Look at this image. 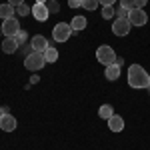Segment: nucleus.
<instances>
[{
  "label": "nucleus",
  "mask_w": 150,
  "mask_h": 150,
  "mask_svg": "<svg viewBox=\"0 0 150 150\" xmlns=\"http://www.w3.org/2000/svg\"><path fill=\"white\" fill-rule=\"evenodd\" d=\"M128 84H130L132 88H136V90L148 88L150 74L142 68L140 64H132V66H128Z\"/></svg>",
  "instance_id": "f257e3e1"
},
{
  "label": "nucleus",
  "mask_w": 150,
  "mask_h": 150,
  "mask_svg": "<svg viewBox=\"0 0 150 150\" xmlns=\"http://www.w3.org/2000/svg\"><path fill=\"white\" fill-rule=\"evenodd\" d=\"M44 64H46V60H44V54H42V52H30L28 56L24 58V68L30 70V72L42 70Z\"/></svg>",
  "instance_id": "f03ea898"
},
{
  "label": "nucleus",
  "mask_w": 150,
  "mask_h": 150,
  "mask_svg": "<svg viewBox=\"0 0 150 150\" xmlns=\"http://www.w3.org/2000/svg\"><path fill=\"white\" fill-rule=\"evenodd\" d=\"M96 60H98L100 64H104V66L114 64V62H116V52H114V48H110V46H106V44H102V46L96 50Z\"/></svg>",
  "instance_id": "7ed1b4c3"
},
{
  "label": "nucleus",
  "mask_w": 150,
  "mask_h": 150,
  "mask_svg": "<svg viewBox=\"0 0 150 150\" xmlns=\"http://www.w3.org/2000/svg\"><path fill=\"white\" fill-rule=\"evenodd\" d=\"M72 26L66 22H58L54 28H52V38L56 40V42H66V40H70V36H72Z\"/></svg>",
  "instance_id": "20e7f679"
},
{
  "label": "nucleus",
  "mask_w": 150,
  "mask_h": 150,
  "mask_svg": "<svg viewBox=\"0 0 150 150\" xmlns=\"http://www.w3.org/2000/svg\"><path fill=\"white\" fill-rule=\"evenodd\" d=\"M22 28H20V22H18V18H6V20H2V34L6 36V38H10V36H16L20 32Z\"/></svg>",
  "instance_id": "39448f33"
},
{
  "label": "nucleus",
  "mask_w": 150,
  "mask_h": 150,
  "mask_svg": "<svg viewBox=\"0 0 150 150\" xmlns=\"http://www.w3.org/2000/svg\"><path fill=\"white\" fill-rule=\"evenodd\" d=\"M128 22H130V26H144L148 22V14L144 12V8H134L128 14Z\"/></svg>",
  "instance_id": "423d86ee"
},
{
  "label": "nucleus",
  "mask_w": 150,
  "mask_h": 150,
  "mask_svg": "<svg viewBox=\"0 0 150 150\" xmlns=\"http://www.w3.org/2000/svg\"><path fill=\"white\" fill-rule=\"evenodd\" d=\"M130 22H128V18H116L114 22H112V32L114 36H126L130 32Z\"/></svg>",
  "instance_id": "0eeeda50"
},
{
  "label": "nucleus",
  "mask_w": 150,
  "mask_h": 150,
  "mask_svg": "<svg viewBox=\"0 0 150 150\" xmlns=\"http://www.w3.org/2000/svg\"><path fill=\"white\" fill-rule=\"evenodd\" d=\"M30 46H32V50H34V52H44L50 44H48L46 36L36 34V36H32V38H30Z\"/></svg>",
  "instance_id": "6e6552de"
},
{
  "label": "nucleus",
  "mask_w": 150,
  "mask_h": 150,
  "mask_svg": "<svg viewBox=\"0 0 150 150\" xmlns=\"http://www.w3.org/2000/svg\"><path fill=\"white\" fill-rule=\"evenodd\" d=\"M16 118L8 112V114H4L0 118V130H4V132H12V130H16Z\"/></svg>",
  "instance_id": "1a4fd4ad"
},
{
  "label": "nucleus",
  "mask_w": 150,
  "mask_h": 150,
  "mask_svg": "<svg viewBox=\"0 0 150 150\" xmlns=\"http://www.w3.org/2000/svg\"><path fill=\"white\" fill-rule=\"evenodd\" d=\"M32 16H34L38 22H44V20H48L50 12H48L46 4H34V6H32Z\"/></svg>",
  "instance_id": "9d476101"
},
{
  "label": "nucleus",
  "mask_w": 150,
  "mask_h": 150,
  "mask_svg": "<svg viewBox=\"0 0 150 150\" xmlns=\"http://www.w3.org/2000/svg\"><path fill=\"white\" fill-rule=\"evenodd\" d=\"M18 42H16V38L10 36V38H4V42H2V52L4 54H14L16 50H18Z\"/></svg>",
  "instance_id": "9b49d317"
},
{
  "label": "nucleus",
  "mask_w": 150,
  "mask_h": 150,
  "mask_svg": "<svg viewBox=\"0 0 150 150\" xmlns=\"http://www.w3.org/2000/svg\"><path fill=\"white\" fill-rule=\"evenodd\" d=\"M108 128H110L112 132H120V130H124V120H122V116L112 114L110 118H108Z\"/></svg>",
  "instance_id": "f8f14e48"
},
{
  "label": "nucleus",
  "mask_w": 150,
  "mask_h": 150,
  "mask_svg": "<svg viewBox=\"0 0 150 150\" xmlns=\"http://www.w3.org/2000/svg\"><path fill=\"white\" fill-rule=\"evenodd\" d=\"M104 76L108 78L110 82L118 80V76H120V66L118 64H110V66H106V72H104Z\"/></svg>",
  "instance_id": "ddd939ff"
},
{
  "label": "nucleus",
  "mask_w": 150,
  "mask_h": 150,
  "mask_svg": "<svg viewBox=\"0 0 150 150\" xmlns=\"http://www.w3.org/2000/svg\"><path fill=\"white\" fill-rule=\"evenodd\" d=\"M70 26H72V30H74V32H80V30H84V28H86V18H84V16H80V14H76V16L72 18Z\"/></svg>",
  "instance_id": "4468645a"
},
{
  "label": "nucleus",
  "mask_w": 150,
  "mask_h": 150,
  "mask_svg": "<svg viewBox=\"0 0 150 150\" xmlns=\"http://www.w3.org/2000/svg\"><path fill=\"white\" fill-rule=\"evenodd\" d=\"M14 14H16V8H14L12 4H8V2H6V4H0V18H2V20L12 18Z\"/></svg>",
  "instance_id": "2eb2a0df"
},
{
  "label": "nucleus",
  "mask_w": 150,
  "mask_h": 150,
  "mask_svg": "<svg viewBox=\"0 0 150 150\" xmlns=\"http://www.w3.org/2000/svg\"><path fill=\"white\" fill-rule=\"evenodd\" d=\"M42 54H44V60H46V64H48V62H56V60H58V50H56L54 46H48L46 50L42 52Z\"/></svg>",
  "instance_id": "dca6fc26"
},
{
  "label": "nucleus",
  "mask_w": 150,
  "mask_h": 150,
  "mask_svg": "<svg viewBox=\"0 0 150 150\" xmlns=\"http://www.w3.org/2000/svg\"><path fill=\"white\" fill-rule=\"evenodd\" d=\"M112 114H114V108H112L110 104H102V106L98 108V116H100V118H104V120H108Z\"/></svg>",
  "instance_id": "f3484780"
},
{
  "label": "nucleus",
  "mask_w": 150,
  "mask_h": 150,
  "mask_svg": "<svg viewBox=\"0 0 150 150\" xmlns=\"http://www.w3.org/2000/svg\"><path fill=\"white\" fill-rule=\"evenodd\" d=\"M14 8H16V14H18V16H22V18H24V16H28V14H32V8H30L26 2L20 4V6H14Z\"/></svg>",
  "instance_id": "a211bd4d"
},
{
  "label": "nucleus",
  "mask_w": 150,
  "mask_h": 150,
  "mask_svg": "<svg viewBox=\"0 0 150 150\" xmlns=\"http://www.w3.org/2000/svg\"><path fill=\"white\" fill-rule=\"evenodd\" d=\"M98 4H100L98 0H82V8L84 10H96Z\"/></svg>",
  "instance_id": "6ab92c4d"
},
{
  "label": "nucleus",
  "mask_w": 150,
  "mask_h": 150,
  "mask_svg": "<svg viewBox=\"0 0 150 150\" xmlns=\"http://www.w3.org/2000/svg\"><path fill=\"white\" fill-rule=\"evenodd\" d=\"M114 6H102V18H106V20H110V18H114Z\"/></svg>",
  "instance_id": "aec40b11"
},
{
  "label": "nucleus",
  "mask_w": 150,
  "mask_h": 150,
  "mask_svg": "<svg viewBox=\"0 0 150 150\" xmlns=\"http://www.w3.org/2000/svg\"><path fill=\"white\" fill-rule=\"evenodd\" d=\"M46 8H48L50 14H58V12H60V4L54 2V0H48V2H46Z\"/></svg>",
  "instance_id": "412c9836"
},
{
  "label": "nucleus",
  "mask_w": 150,
  "mask_h": 150,
  "mask_svg": "<svg viewBox=\"0 0 150 150\" xmlns=\"http://www.w3.org/2000/svg\"><path fill=\"white\" fill-rule=\"evenodd\" d=\"M120 6H122V8H126L128 12H130V10H134V8H136V4H134V0H120Z\"/></svg>",
  "instance_id": "4be33fe9"
},
{
  "label": "nucleus",
  "mask_w": 150,
  "mask_h": 150,
  "mask_svg": "<svg viewBox=\"0 0 150 150\" xmlns=\"http://www.w3.org/2000/svg\"><path fill=\"white\" fill-rule=\"evenodd\" d=\"M14 38H16V42H18V44H24V42H26V38H28V34H26L24 30H20V32L14 36Z\"/></svg>",
  "instance_id": "5701e85b"
},
{
  "label": "nucleus",
  "mask_w": 150,
  "mask_h": 150,
  "mask_svg": "<svg viewBox=\"0 0 150 150\" xmlns=\"http://www.w3.org/2000/svg\"><path fill=\"white\" fill-rule=\"evenodd\" d=\"M128 14H130V12H128L126 8H122V6L116 10V16H118V18H128Z\"/></svg>",
  "instance_id": "b1692460"
},
{
  "label": "nucleus",
  "mask_w": 150,
  "mask_h": 150,
  "mask_svg": "<svg viewBox=\"0 0 150 150\" xmlns=\"http://www.w3.org/2000/svg\"><path fill=\"white\" fill-rule=\"evenodd\" d=\"M70 8H82V0H68Z\"/></svg>",
  "instance_id": "393cba45"
},
{
  "label": "nucleus",
  "mask_w": 150,
  "mask_h": 150,
  "mask_svg": "<svg viewBox=\"0 0 150 150\" xmlns=\"http://www.w3.org/2000/svg\"><path fill=\"white\" fill-rule=\"evenodd\" d=\"M134 4H136V8H144L148 4V0H134Z\"/></svg>",
  "instance_id": "a878e982"
},
{
  "label": "nucleus",
  "mask_w": 150,
  "mask_h": 150,
  "mask_svg": "<svg viewBox=\"0 0 150 150\" xmlns=\"http://www.w3.org/2000/svg\"><path fill=\"white\" fill-rule=\"evenodd\" d=\"M98 2H100L102 6H114V2H116V0H98Z\"/></svg>",
  "instance_id": "bb28decb"
},
{
  "label": "nucleus",
  "mask_w": 150,
  "mask_h": 150,
  "mask_svg": "<svg viewBox=\"0 0 150 150\" xmlns=\"http://www.w3.org/2000/svg\"><path fill=\"white\" fill-rule=\"evenodd\" d=\"M8 4H12V6H20V4H24V0H8Z\"/></svg>",
  "instance_id": "cd10ccee"
},
{
  "label": "nucleus",
  "mask_w": 150,
  "mask_h": 150,
  "mask_svg": "<svg viewBox=\"0 0 150 150\" xmlns=\"http://www.w3.org/2000/svg\"><path fill=\"white\" fill-rule=\"evenodd\" d=\"M4 114H8V108H6V106H0V118Z\"/></svg>",
  "instance_id": "c85d7f7f"
},
{
  "label": "nucleus",
  "mask_w": 150,
  "mask_h": 150,
  "mask_svg": "<svg viewBox=\"0 0 150 150\" xmlns=\"http://www.w3.org/2000/svg\"><path fill=\"white\" fill-rule=\"evenodd\" d=\"M114 64H118V66H122V64H124V60H122V58L118 56V58H116V62H114Z\"/></svg>",
  "instance_id": "c756f323"
},
{
  "label": "nucleus",
  "mask_w": 150,
  "mask_h": 150,
  "mask_svg": "<svg viewBox=\"0 0 150 150\" xmlns=\"http://www.w3.org/2000/svg\"><path fill=\"white\" fill-rule=\"evenodd\" d=\"M48 0H36V4H46Z\"/></svg>",
  "instance_id": "7c9ffc66"
},
{
  "label": "nucleus",
  "mask_w": 150,
  "mask_h": 150,
  "mask_svg": "<svg viewBox=\"0 0 150 150\" xmlns=\"http://www.w3.org/2000/svg\"><path fill=\"white\" fill-rule=\"evenodd\" d=\"M146 90H148V92H150V84H148V88H146Z\"/></svg>",
  "instance_id": "2f4dec72"
},
{
  "label": "nucleus",
  "mask_w": 150,
  "mask_h": 150,
  "mask_svg": "<svg viewBox=\"0 0 150 150\" xmlns=\"http://www.w3.org/2000/svg\"><path fill=\"white\" fill-rule=\"evenodd\" d=\"M54 2H58V0H54Z\"/></svg>",
  "instance_id": "473e14b6"
}]
</instances>
